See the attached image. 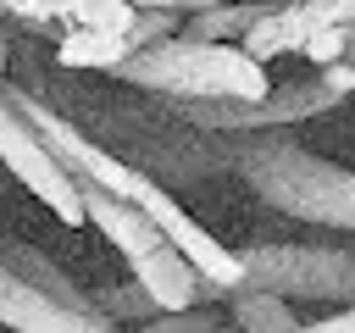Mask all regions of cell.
I'll list each match as a JSON object with an SVG mask.
<instances>
[{
	"label": "cell",
	"mask_w": 355,
	"mask_h": 333,
	"mask_svg": "<svg viewBox=\"0 0 355 333\" xmlns=\"http://www.w3.org/2000/svg\"><path fill=\"white\" fill-rule=\"evenodd\" d=\"M216 300H227V316L239 333H294L300 316L283 294H266V289H222Z\"/></svg>",
	"instance_id": "10"
},
{
	"label": "cell",
	"mask_w": 355,
	"mask_h": 333,
	"mask_svg": "<svg viewBox=\"0 0 355 333\" xmlns=\"http://www.w3.org/2000/svg\"><path fill=\"white\" fill-rule=\"evenodd\" d=\"M222 166L239 172L250 183V194H261L283 216L355 233V172L349 166H333L327 155H316V150H305L272 128L266 133H233V144L222 150Z\"/></svg>",
	"instance_id": "1"
},
{
	"label": "cell",
	"mask_w": 355,
	"mask_h": 333,
	"mask_svg": "<svg viewBox=\"0 0 355 333\" xmlns=\"http://www.w3.org/2000/svg\"><path fill=\"white\" fill-rule=\"evenodd\" d=\"M344 61H355V28H349V44H344Z\"/></svg>",
	"instance_id": "22"
},
{
	"label": "cell",
	"mask_w": 355,
	"mask_h": 333,
	"mask_svg": "<svg viewBox=\"0 0 355 333\" xmlns=\"http://www.w3.org/2000/svg\"><path fill=\"white\" fill-rule=\"evenodd\" d=\"M78 205H83V222H94L128 266H133L144 250H155V244H161L155 222H150L139 205H128V200H116V194H105V189H94V183H78Z\"/></svg>",
	"instance_id": "6"
},
{
	"label": "cell",
	"mask_w": 355,
	"mask_h": 333,
	"mask_svg": "<svg viewBox=\"0 0 355 333\" xmlns=\"http://www.w3.org/2000/svg\"><path fill=\"white\" fill-rule=\"evenodd\" d=\"M322 22H333V0H277V6L266 0V11L255 17V28H244L239 50L250 61L272 67L277 56H300L305 33L322 28Z\"/></svg>",
	"instance_id": "5"
},
{
	"label": "cell",
	"mask_w": 355,
	"mask_h": 333,
	"mask_svg": "<svg viewBox=\"0 0 355 333\" xmlns=\"http://www.w3.org/2000/svg\"><path fill=\"white\" fill-rule=\"evenodd\" d=\"M122 83L166 94V100H261L272 89V72L261 61H250L239 44H216V39H189L172 33L150 50H133L116 67Z\"/></svg>",
	"instance_id": "2"
},
{
	"label": "cell",
	"mask_w": 355,
	"mask_h": 333,
	"mask_svg": "<svg viewBox=\"0 0 355 333\" xmlns=\"http://www.w3.org/2000/svg\"><path fill=\"white\" fill-rule=\"evenodd\" d=\"M178 22H183L178 11H139L133 28H128V56H133V50H150V44H161V39H172Z\"/></svg>",
	"instance_id": "16"
},
{
	"label": "cell",
	"mask_w": 355,
	"mask_h": 333,
	"mask_svg": "<svg viewBox=\"0 0 355 333\" xmlns=\"http://www.w3.org/2000/svg\"><path fill=\"white\" fill-rule=\"evenodd\" d=\"M133 333H239L233 322H222L216 311H205V305H189V311H161V316H150V322H139Z\"/></svg>",
	"instance_id": "14"
},
{
	"label": "cell",
	"mask_w": 355,
	"mask_h": 333,
	"mask_svg": "<svg viewBox=\"0 0 355 333\" xmlns=\"http://www.w3.org/2000/svg\"><path fill=\"white\" fill-rule=\"evenodd\" d=\"M349 28H355V22H322V28H311V33H305V44H300V56H305L311 67H327V61H344V44H349Z\"/></svg>",
	"instance_id": "15"
},
{
	"label": "cell",
	"mask_w": 355,
	"mask_h": 333,
	"mask_svg": "<svg viewBox=\"0 0 355 333\" xmlns=\"http://www.w3.org/2000/svg\"><path fill=\"white\" fill-rule=\"evenodd\" d=\"M233 289L355 305V244H255V250H239V283Z\"/></svg>",
	"instance_id": "3"
},
{
	"label": "cell",
	"mask_w": 355,
	"mask_h": 333,
	"mask_svg": "<svg viewBox=\"0 0 355 333\" xmlns=\"http://www.w3.org/2000/svg\"><path fill=\"white\" fill-rule=\"evenodd\" d=\"M11 17H0V83H6V44H11V28H6Z\"/></svg>",
	"instance_id": "20"
},
{
	"label": "cell",
	"mask_w": 355,
	"mask_h": 333,
	"mask_svg": "<svg viewBox=\"0 0 355 333\" xmlns=\"http://www.w3.org/2000/svg\"><path fill=\"white\" fill-rule=\"evenodd\" d=\"M333 22H355V0H333Z\"/></svg>",
	"instance_id": "21"
},
{
	"label": "cell",
	"mask_w": 355,
	"mask_h": 333,
	"mask_svg": "<svg viewBox=\"0 0 355 333\" xmlns=\"http://www.w3.org/2000/svg\"><path fill=\"white\" fill-rule=\"evenodd\" d=\"M0 266L11 272V278H22L28 289H39V294H50V300H61V305H78V311H94L89 305V294L44 255V250H33V244H22V239H6L0 233Z\"/></svg>",
	"instance_id": "8"
},
{
	"label": "cell",
	"mask_w": 355,
	"mask_h": 333,
	"mask_svg": "<svg viewBox=\"0 0 355 333\" xmlns=\"http://www.w3.org/2000/svg\"><path fill=\"white\" fill-rule=\"evenodd\" d=\"M133 6L128 0H67V22L78 28H105V33H128L133 28Z\"/></svg>",
	"instance_id": "13"
},
{
	"label": "cell",
	"mask_w": 355,
	"mask_h": 333,
	"mask_svg": "<svg viewBox=\"0 0 355 333\" xmlns=\"http://www.w3.org/2000/svg\"><path fill=\"white\" fill-rule=\"evenodd\" d=\"M261 11H266V0H222V6L189 11V17L178 22V33H189V39H216V44H239L244 28H255Z\"/></svg>",
	"instance_id": "11"
},
{
	"label": "cell",
	"mask_w": 355,
	"mask_h": 333,
	"mask_svg": "<svg viewBox=\"0 0 355 333\" xmlns=\"http://www.w3.org/2000/svg\"><path fill=\"white\" fill-rule=\"evenodd\" d=\"M111 327H139V322H150V316H161L155 311V300L128 278V283H116V289H100V300H89Z\"/></svg>",
	"instance_id": "12"
},
{
	"label": "cell",
	"mask_w": 355,
	"mask_h": 333,
	"mask_svg": "<svg viewBox=\"0 0 355 333\" xmlns=\"http://www.w3.org/2000/svg\"><path fill=\"white\" fill-rule=\"evenodd\" d=\"M55 61H61L67 72H116V67L128 61V33H105V28L61 22Z\"/></svg>",
	"instance_id": "9"
},
{
	"label": "cell",
	"mask_w": 355,
	"mask_h": 333,
	"mask_svg": "<svg viewBox=\"0 0 355 333\" xmlns=\"http://www.w3.org/2000/svg\"><path fill=\"white\" fill-rule=\"evenodd\" d=\"M0 17H11V22H67V0H0Z\"/></svg>",
	"instance_id": "17"
},
{
	"label": "cell",
	"mask_w": 355,
	"mask_h": 333,
	"mask_svg": "<svg viewBox=\"0 0 355 333\" xmlns=\"http://www.w3.org/2000/svg\"><path fill=\"white\" fill-rule=\"evenodd\" d=\"M0 327H6V333H122V327H111L100 311L61 305V300L28 289L22 278H11L6 266H0Z\"/></svg>",
	"instance_id": "4"
},
{
	"label": "cell",
	"mask_w": 355,
	"mask_h": 333,
	"mask_svg": "<svg viewBox=\"0 0 355 333\" xmlns=\"http://www.w3.org/2000/svg\"><path fill=\"white\" fill-rule=\"evenodd\" d=\"M133 11H178V17H189V11H205V6H222V0H128Z\"/></svg>",
	"instance_id": "19"
},
{
	"label": "cell",
	"mask_w": 355,
	"mask_h": 333,
	"mask_svg": "<svg viewBox=\"0 0 355 333\" xmlns=\"http://www.w3.org/2000/svg\"><path fill=\"white\" fill-rule=\"evenodd\" d=\"M128 278L155 300V311H189V305H205V278L161 239L155 250H144L133 266H128Z\"/></svg>",
	"instance_id": "7"
},
{
	"label": "cell",
	"mask_w": 355,
	"mask_h": 333,
	"mask_svg": "<svg viewBox=\"0 0 355 333\" xmlns=\"http://www.w3.org/2000/svg\"><path fill=\"white\" fill-rule=\"evenodd\" d=\"M294 333H355V305H344V311H333L322 322H300Z\"/></svg>",
	"instance_id": "18"
}]
</instances>
